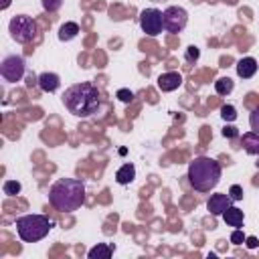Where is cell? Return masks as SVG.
Returning a JSON list of instances; mask_svg holds the SVG:
<instances>
[{
    "mask_svg": "<svg viewBox=\"0 0 259 259\" xmlns=\"http://www.w3.org/2000/svg\"><path fill=\"white\" fill-rule=\"evenodd\" d=\"M20 188H22V186H20L18 180H4V184H2V190H4V194H8V196L18 194Z\"/></svg>",
    "mask_w": 259,
    "mask_h": 259,
    "instance_id": "cell-19",
    "label": "cell"
},
{
    "mask_svg": "<svg viewBox=\"0 0 259 259\" xmlns=\"http://www.w3.org/2000/svg\"><path fill=\"white\" fill-rule=\"evenodd\" d=\"M85 202V184L79 178H59L49 188V204L59 212H73Z\"/></svg>",
    "mask_w": 259,
    "mask_h": 259,
    "instance_id": "cell-2",
    "label": "cell"
},
{
    "mask_svg": "<svg viewBox=\"0 0 259 259\" xmlns=\"http://www.w3.org/2000/svg\"><path fill=\"white\" fill-rule=\"evenodd\" d=\"M79 32H81L79 24L69 20V22L61 24V28H59V38H61V40H71V38H75Z\"/></svg>",
    "mask_w": 259,
    "mask_h": 259,
    "instance_id": "cell-17",
    "label": "cell"
},
{
    "mask_svg": "<svg viewBox=\"0 0 259 259\" xmlns=\"http://www.w3.org/2000/svg\"><path fill=\"white\" fill-rule=\"evenodd\" d=\"M10 2H12V0H2V4H0V8H2V10H6V8L10 6Z\"/></svg>",
    "mask_w": 259,
    "mask_h": 259,
    "instance_id": "cell-29",
    "label": "cell"
},
{
    "mask_svg": "<svg viewBox=\"0 0 259 259\" xmlns=\"http://www.w3.org/2000/svg\"><path fill=\"white\" fill-rule=\"evenodd\" d=\"M229 206H233V198H231L229 194H225V192L210 194V198H208V202H206L208 212L214 214V217H221Z\"/></svg>",
    "mask_w": 259,
    "mask_h": 259,
    "instance_id": "cell-9",
    "label": "cell"
},
{
    "mask_svg": "<svg viewBox=\"0 0 259 259\" xmlns=\"http://www.w3.org/2000/svg\"><path fill=\"white\" fill-rule=\"evenodd\" d=\"M221 217H223V221H225L229 227H233V229H241L243 223H245V214H243V210L237 208V206H229Z\"/></svg>",
    "mask_w": 259,
    "mask_h": 259,
    "instance_id": "cell-13",
    "label": "cell"
},
{
    "mask_svg": "<svg viewBox=\"0 0 259 259\" xmlns=\"http://www.w3.org/2000/svg\"><path fill=\"white\" fill-rule=\"evenodd\" d=\"M40 2H42V8L47 12H57L63 6V0H40Z\"/></svg>",
    "mask_w": 259,
    "mask_h": 259,
    "instance_id": "cell-22",
    "label": "cell"
},
{
    "mask_svg": "<svg viewBox=\"0 0 259 259\" xmlns=\"http://www.w3.org/2000/svg\"><path fill=\"white\" fill-rule=\"evenodd\" d=\"M245 239H247V237L243 235L241 229H235V231L231 233V243H233V245H241V243H245Z\"/></svg>",
    "mask_w": 259,
    "mask_h": 259,
    "instance_id": "cell-24",
    "label": "cell"
},
{
    "mask_svg": "<svg viewBox=\"0 0 259 259\" xmlns=\"http://www.w3.org/2000/svg\"><path fill=\"white\" fill-rule=\"evenodd\" d=\"M229 196L233 198V202H237V200H243V188H241L239 184H233V186L229 188Z\"/></svg>",
    "mask_w": 259,
    "mask_h": 259,
    "instance_id": "cell-23",
    "label": "cell"
},
{
    "mask_svg": "<svg viewBox=\"0 0 259 259\" xmlns=\"http://www.w3.org/2000/svg\"><path fill=\"white\" fill-rule=\"evenodd\" d=\"M53 221L47 214H22L16 219V233L24 243H36L49 235Z\"/></svg>",
    "mask_w": 259,
    "mask_h": 259,
    "instance_id": "cell-4",
    "label": "cell"
},
{
    "mask_svg": "<svg viewBox=\"0 0 259 259\" xmlns=\"http://www.w3.org/2000/svg\"><path fill=\"white\" fill-rule=\"evenodd\" d=\"M223 136H225V138H237V136H239V130H237L235 125H225V127H223Z\"/></svg>",
    "mask_w": 259,
    "mask_h": 259,
    "instance_id": "cell-27",
    "label": "cell"
},
{
    "mask_svg": "<svg viewBox=\"0 0 259 259\" xmlns=\"http://www.w3.org/2000/svg\"><path fill=\"white\" fill-rule=\"evenodd\" d=\"M245 245H247L249 249H255V247L259 245V241H257V237H247V239H245Z\"/></svg>",
    "mask_w": 259,
    "mask_h": 259,
    "instance_id": "cell-28",
    "label": "cell"
},
{
    "mask_svg": "<svg viewBox=\"0 0 259 259\" xmlns=\"http://www.w3.org/2000/svg\"><path fill=\"white\" fill-rule=\"evenodd\" d=\"M257 61L253 57H243L239 63H237V75L241 79H251L255 73H257Z\"/></svg>",
    "mask_w": 259,
    "mask_h": 259,
    "instance_id": "cell-12",
    "label": "cell"
},
{
    "mask_svg": "<svg viewBox=\"0 0 259 259\" xmlns=\"http://www.w3.org/2000/svg\"><path fill=\"white\" fill-rule=\"evenodd\" d=\"M111 253H113V245H105V243H97L95 247H91L89 251H87V257L89 259H107V257H111Z\"/></svg>",
    "mask_w": 259,
    "mask_h": 259,
    "instance_id": "cell-16",
    "label": "cell"
},
{
    "mask_svg": "<svg viewBox=\"0 0 259 259\" xmlns=\"http://www.w3.org/2000/svg\"><path fill=\"white\" fill-rule=\"evenodd\" d=\"M188 24V12L182 6H168L164 10V28L172 34H178Z\"/></svg>",
    "mask_w": 259,
    "mask_h": 259,
    "instance_id": "cell-8",
    "label": "cell"
},
{
    "mask_svg": "<svg viewBox=\"0 0 259 259\" xmlns=\"http://www.w3.org/2000/svg\"><path fill=\"white\" fill-rule=\"evenodd\" d=\"M221 117H223L225 121H235V119H237V109H235L233 105H223Z\"/></svg>",
    "mask_w": 259,
    "mask_h": 259,
    "instance_id": "cell-21",
    "label": "cell"
},
{
    "mask_svg": "<svg viewBox=\"0 0 259 259\" xmlns=\"http://www.w3.org/2000/svg\"><path fill=\"white\" fill-rule=\"evenodd\" d=\"M36 83H38V87H40L45 93H53V91L59 89L61 79H59L57 73H53V71H45V73H40V75L36 77Z\"/></svg>",
    "mask_w": 259,
    "mask_h": 259,
    "instance_id": "cell-11",
    "label": "cell"
},
{
    "mask_svg": "<svg viewBox=\"0 0 259 259\" xmlns=\"http://www.w3.org/2000/svg\"><path fill=\"white\" fill-rule=\"evenodd\" d=\"M221 164L208 156H198L188 164V182L196 192H210L221 182Z\"/></svg>",
    "mask_w": 259,
    "mask_h": 259,
    "instance_id": "cell-3",
    "label": "cell"
},
{
    "mask_svg": "<svg viewBox=\"0 0 259 259\" xmlns=\"http://www.w3.org/2000/svg\"><path fill=\"white\" fill-rule=\"evenodd\" d=\"M63 105L75 117H89V115L97 113V109L101 105L99 89L93 83H89V81L75 83V85H71V87L65 89V93H63Z\"/></svg>",
    "mask_w": 259,
    "mask_h": 259,
    "instance_id": "cell-1",
    "label": "cell"
},
{
    "mask_svg": "<svg viewBox=\"0 0 259 259\" xmlns=\"http://www.w3.org/2000/svg\"><path fill=\"white\" fill-rule=\"evenodd\" d=\"M243 148L247 154L251 156H259V136L255 132H249V134H243Z\"/></svg>",
    "mask_w": 259,
    "mask_h": 259,
    "instance_id": "cell-15",
    "label": "cell"
},
{
    "mask_svg": "<svg viewBox=\"0 0 259 259\" xmlns=\"http://www.w3.org/2000/svg\"><path fill=\"white\" fill-rule=\"evenodd\" d=\"M180 85H182V75L176 71H168V73H162L158 77V89L160 91H174Z\"/></svg>",
    "mask_w": 259,
    "mask_h": 259,
    "instance_id": "cell-10",
    "label": "cell"
},
{
    "mask_svg": "<svg viewBox=\"0 0 259 259\" xmlns=\"http://www.w3.org/2000/svg\"><path fill=\"white\" fill-rule=\"evenodd\" d=\"M134 178H136V166L130 164V162L123 164V166H119L117 172H115V182L117 184H132Z\"/></svg>",
    "mask_w": 259,
    "mask_h": 259,
    "instance_id": "cell-14",
    "label": "cell"
},
{
    "mask_svg": "<svg viewBox=\"0 0 259 259\" xmlns=\"http://www.w3.org/2000/svg\"><path fill=\"white\" fill-rule=\"evenodd\" d=\"M249 125H251V132H255L259 136V105L255 109H251V113H249Z\"/></svg>",
    "mask_w": 259,
    "mask_h": 259,
    "instance_id": "cell-20",
    "label": "cell"
},
{
    "mask_svg": "<svg viewBox=\"0 0 259 259\" xmlns=\"http://www.w3.org/2000/svg\"><path fill=\"white\" fill-rule=\"evenodd\" d=\"M115 95H117V99H119V101H123V103H130V101L134 99V93H132L130 89H119Z\"/></svg>",
    "mask_w": 259,
    "mask_h": 259,
    "instance_id": "cell-25",
    "label": "cell"
},
{
    "mask_svg": "<svg viewBox=\"0 0 259 259\" xmlns=\"http://www.w3.org/2000/svg\"><path fill=\"white\" fill-rule=\"evenodd\" d=\"M140 28L148 36H158L164 28V12L158 8H144L140 12Z\"/></svg>",
    "mask_w": 259,
    "mask_h": 259,
    "instance_id": "cell-7",
    "label": "cell"
},
{
    "mask_svg": "<svg viewBox=\"0 0 259 259\" xmlns=\"http://www.w3.org/2000/svg\"><path fill=\"white\" fill-rule=\"evenodd\" d=\"M8 32H10V36H12L16 42L26 45V42L34 40V36H36L38 30H36V22H34L30 16H26V14H16V16H12L10 22H8Z\"/></svg>",
    "mask_w": 259,
    "mask_h": 259,
    "instance_id": "cell-5",
    "label": "cell"
},
{
    "mask_svg": "<svg viewBox=\"0 0 259 259\" xmlns=\"http://www.w3.org/2000/svg\"><path fill=\"white\" fill-rule=\"evenodd\" d=\"M26 73V63L20 55H8L0 63V75L6 83H16L24 77Z\"/></svg>",
    "mask_w": 259,
    "mask_h": 259,
    "instance_id": "cell-6",
    "label": "cell"
},
{
    "mask_svg": "<svg viewBox=\"0 0 259 259\" xmlns=\"http://www.w3.org/2000/svg\"><path fill=\"white\" fill-rule=\"evenodd\" d=\"M198 55H200V51H198V49H196L194 45L186 49V61H188V63H192V61H196V59H198Z\"/></svg>",
    "mask_w": 259,
    "mask_h": 259,
    "instance_id": "cell-26",
    "label": "cell"
},
{
    "mask_svg": "<svg viewBox=\"0 0 259 259\" xmlns=\"http://www.w3.org/2000/svg\"><path fill=\"white\" fill-rule=\"evenodd\" d=\"M233 89H235V83H233V79H229V77H219V79L214 81V91H217L219 95H229Z\"/></svg>",
    "mask_w": 259,
    "mask_h": 259,
    "instance_id": "cell-18",
    "label": "cell"
}]
</instances>
